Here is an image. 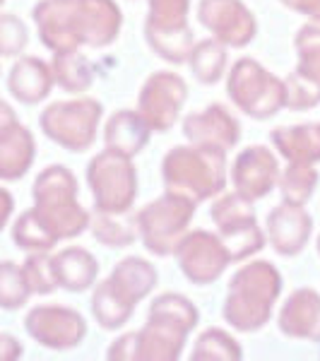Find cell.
Listing matches in <instances>:
<instances>
[{
	"label": "cell",
	"mask_w": 320,
	"mask_h": 361,
	"mask_svg": "<svg viewBox=\"0 0 320 361\" xmlns=\"http://www.w3.org/2000/svg\"><path fill=\"white\" fill-rule=\"evenodd\" d=\"M279 292L277 270L270 263H253L236 272L229 287L224 316L238 330H255L270 318Z\"/></svg>",
	"instance_id": "cell-1"
},
{
	"label": "cell",
	"mask_w": 320,
	"mask_h": 361,
	"mask_svg": "<svg viewBox=\"0 0 320 361\" xmlns=\"http://www.w3.org/2000/svg\"><path fill=\"white\" fill-rule=\"evenodd\" d=\"M164 183L190 200L214 195L224 185V149L209 145L173 149L164 159Z\"/></svg>",
	"instance_id": "cell-2"
},
{
	"label": "cell",
	"mask_w": 320,
	"mask_h": 361,
	"mask_svg": "<svg viewBox=\"0 0 320 361\" xmlns=\"http://www.w3.org/2000/svg\"><path fill=\"white\" fill-rule=\"evenodd\" d=\"M154 267L142 260H123L116 267L113 277L99 287L94 296V316L104 328H118L130 318L133 306L154 287Z\"/></svg>",
	"instance_id": "cell-3"
},
{
	"label": "cell",
	"mask_w": 320,
	"mask_h": 361,
	"mask_svg": "<svg viewBox=\"0 0 320 361\" xmlns=\"http://www.w3.org/2000/svg\"><path fill=\"white\" fill-rule=\"evenodd\" d=\"M195 325V308L176 294L161 296L152 304V320L142 335H135L142 345V357L149 359H176L188 330Z\"/></svg>",
	"instance_id": "cell-4"
},
{
	"label": "cell",
	"mask_w": 320,
	"mask_h": 361,
	"mask_svg": "<svg viewBox=\"0 0 320 361\" xmlns=\"http://www.w3.org/2000/svg\"><path fill=\"white\" fill-rule=\"evenodd\" d=\"M87 176L94 188L99 209L121 214L130 207L135 195V171L125 154H118L113 149L99 154L94 164L87 169Z\"/></svg>",
	"instance_id": "cell-5"
},
{
	"label": "cell",
	"mask_w": 320,
	"mask_h": 361,
	"mask_svg": "<svg viewBox=\"0 0 320 361\" xmlns=\"http://www.w3.org/2000/svg\"><path fill=\"white\" fill-rule=\"evenodd\" d=\"M190 214H193V200L178 193L168 197L164 195L161 200L144 207L137 217L144 246L159 255H166L178 241L183 226L190 222Z\"/></svg>",
	"instance_id": "cell-6"
},
{
	"label": "cell",
	"mask_w": 320,
	"mask_h": 361,
	"mask_svg": "<svg viewBox=\"0 0 320 361\" xmlns=\"http://www.w3.org/2000/svg\"><path fill=\"white\" fill-rule=\"evenodd\" d=\"M231 97L251 116H270L284 104V85L255 66V61H238L231 73Z\"/></svg>",
	"instance_id": "cell-7"
},
{
	"label": "cell",
	"mask_w": 320,
	"mask_h": 361,
	"mask_svg": "<svg viewBox=\"0 0 320 361\" xmlns=\"http://www.w3.org/2000/svg\"><path fill=\"white\" fill-rule=\"evenodd\" d=\"M185 15H188V0H152L147 37L168 61H183L188 51L190 32L185 27Z\"/></svg>",
	"instance_id": "cell-8"
},
{
	"label": "cell",
	"mask_w": 320,
	"mask_h": 361,
	"mask_svg": "<svg viewBox=\"0 0 320 361\" xmlns=\"http://www.w3.org/2000/svg\"><path fill=\"white\" fill-rule=\"evenodd\" d=\"M178 253H181L178 260H181L183 272L197 284L214 282L231 258L224 241H217L212 234H205V231H197L188 241H183Z\"/></svg>",
	"instance_id": "cell-9"
},
{
	"label": "cell",
	"mask_w": 320,
	"mask_h": 361,
	"mask_svg": "<svg viewBox=\"0 0 320 361\" xmlns=\"http://www.w3.org/2000/svg\"><path fill=\"white\" fill-rule=\"evenodd\" d=\"M185 87L176 75L159 73L144 85L142 97H140V106L144 114V123H149L156 130H166L171 128L173 118L178 114V106L185 99Z\"/></svg>",
	"instance_id": "cell-10"
},
{
	"label": "cell",
	"mask_w": 320,
	"mask_h": 361,
	"mask_svg": "<svg viewBox=\"0 0 320 361\" xmlns=\"http://www.w3.org/2000/svg\"><path fill=\"white\" fill-rule=\"evenodd\" d=\"M200 20L231 46H243L253 37V17L238 0H202Z\"/></svg>",
	"instance_id": "cell-11"
},
{
	"label": "cell",
	"mask_w": 320,
	"mask_h": 361,
	"mask_svg": "<svg viewBox=\"0 0 320 361\" xmlns=\"http://www.w3.org/2000/svg\"><path fill=\"white\" fill-rule=\"evenodd\" d=\"M236 188L246 200H258L270 193L277 180V161L263 147H248L238 157L234 169Z\"/></svg>",
	"instance_id": "cell-12"
},
{
	"label": "cell",
	"mask_w": 320,
	"mask_h": 361,
	"mask_svg": "<svg viewBox=\"0 0 320 361\" xmlns=\"http://www.w3.org/2000/svg\"><path fill=\"white\" fill-rule=\"evenodd\" d=\"M183 133L197 145H209V147H231L236 145L238 126L222 106H209L205 114H195L185 121Z\"/></svg>",
	"instance_id": "cell-13"
},
{
	"label": "cell",
	"mask_w": 320,
	"mask_h": 361,
	"mask_svg": "<svg viewBox=\"0 0 320 361\" xmlns=\"http://www.w3.org/2000/svg\"><path fill=\"white\" fill-rule=\"evenodd\" d=\"M270 236L279 253L294 255L299 248H304L308 234H311V219L299 205L284 202L282 207L272 209L270 214Z\"/></svg>",
	"instance_id": "cell-14"
},
{
	"label": "cell",
	"mask_w": 320,
	"mask_h": 361,
	"mask_svg": "<svg viewBox=\"0 0 320 361\" xmlns=\"http://www.w3.org/2000/svg\"><path fill=\"white\" fill-rule=\"evenodd\" d=\"M279 328L292 337H320V299L311 289L294 292L279 318Z\"/></svg>",
	"instance_id": "cell-15"
},
{
	"label": "cell",
	"mask_w": 320,
	"mask_h": 361,
	"mask_svg": "<svg viewBox=\"0 0 320 361\" xmlns=\"http://www.w3.org/2000/svg\"><path fill=\"white\" fill-rule=\"evenodd\" d=\"M272 140L294 164H311L320 159V126L277 128Z\"/></svg>",
	"instance_id": "cell-16"
},
{
	"label": "cell",
	"mask_w": 320,
	"mask_h": 361,
	"mask_svg": "<svg viewBox=\"0 0 320 361\" xmlns=\"http://www.w3.org/2000/svg\"><path fill=\"white\" fill-rule=\"evenodd\" d=\"M147 123H142V118H137L135 114H116L113 121L106 128V145H111L113 152L118 154H135L144 142H147Z\"/></svg>",
	"instance_id": "cell-17"
},
{
	"label": "cell",
	"mask_w": 320,
	"mask_h": 361,
	"mask_svg": "<svg viewBox=\"0 0 320 361\" xmlns=\"http://www.w3.org/2000/svg\"><path fill=\"white\" fill-rule=\"evenodd\" d=\"M224 61H226L224 49H219L214 42H202V46L193 56V70L202 82L214 85L224 70Z\"/></svg>",
	"instance_id": "cell-18"
},
{
	"label": "cell",
	"mask_w": 320,
	"mask_h": 361,
	"mask_svg": "<svg viewBox=\"0 0 320 361\" xmlns=\"http://www.w3.org/2000/svg\"><path fill=\"white\" fill-rule=\"evenodd\" d=\"M313 185H316V171L308 169L306 164L289 166V171L284 173V180H282V188H284V193H287V202H292V205L306 202Z\"/></svg>",
	"instance_id": "cell-19"
},
{
	"label": "cell",
	"mask_w": 320,
	"mask_h": 361,
	"mask_svg": "<svg viewBox=\"0 0 320 361\" xmlns=\"http://www.w3.org/2000/svg\"><path fill=\"white\" fill-rule=\"evenodd\" d=\"M224 359V357H231L236 359L238 357V347L234 340H229L224 333L219 330H207V335L200 337L195 347V354L193 359Z\"/></svg>",
	"instance_id": "cell-20"
},
{
	"label": "cell",
	"mask_w": 320,
	"mask_h": 361,
	"mask_svg": "<svg viewBox=\"0 0 320 361\" xmlns=\"http://www.w3.org/2000/svg\"><path fill=\"white\" fill-rule=\"evenodd\" d=\"M118 217H106L101 214V219H97L94 224V234L101 243H111V246H125V243H133V231L130 226H118L116 224Z\"/></svg>",
	"instance_id": "cell-21"
},
{
	"label": "cell",
	"mask_w": 320,
	"mask_h": 361,
	"mask_svg": "<svg viewBox=\"0 0 320 361\" xmlns=\"http://www.w3.org/2000/svg\"><path fill=\"white\" fill-rule=\"evenodd\" d=\"M284 3L292 10H299V13L320 17V0H284Z\"/></svg>",
	"instance_id": "cell-22"
},
{
	"label": "cell",
	"mask_w": 320,
	"mask_h": 361,
	"mask_svg": "<svg viewBox=\"0 0 320 361\" xmlns=\"http://www.w3.org/2000/svg\"><path fill=\"white\" fill-rule=\"evenodd\" d=\"M318 248H320V241H318Z\"/></svg>",
	"instance_id": "cell-23"
}]
</instances>
